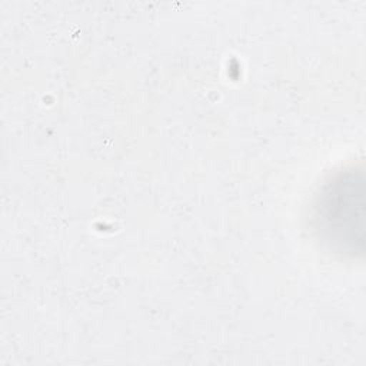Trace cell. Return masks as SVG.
Masks as SVG:
<instances>
[{"instance_id":"obj_1","label":"cell","mask_w":366,"mask_h":366,"mask_svg":"<svg viewBox=\"0 0 366 366\" xmlns=\"http://www.w3.org/2000/svg\"><path fill=\"white\" fill-rule=\"evenodd\" d=\"M365 174L350 167L332 176L316 194L312 223L319 240L347 257L365 252Z\"/></svg>"}]
</instances>
